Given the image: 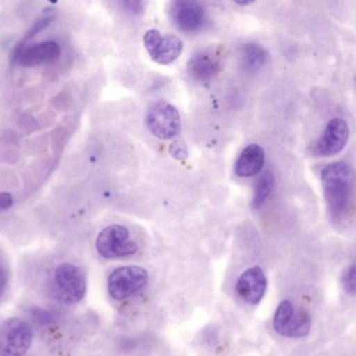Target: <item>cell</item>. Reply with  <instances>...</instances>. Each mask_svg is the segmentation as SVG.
Listing matches in <instances>:
<instances>
[{"label":"cell","mask_w":356,"mask_h":356,"mask_svg":"<svg viewBox=\"0 0 356 356\" xmlns=\"http://www.w3.org/2000/svg\"><path fill=\"white\" fill-rule=\"evenodd\" d=\"M235 3L239 6H248L252 3L251 1H235Z\"/></svg>","instance_id":"603a6c76"},{"label":"cell","mask_w":356,"mask_h":356,"mask_svg":"<svg viewBox=\"0 0 356 356\" xmlns=\"http://www.w3.org/2000/svg\"><path fill=\"white\" fill-rule=\"evenodd\" d=\"M13 206V197L8 193H0V212L6 211Z\"/></svg>","instance_id":"ffe728a7"},{"label":"cell","mask_w":356,"mask_h":356,"mask_svg":"<svg viewBox=\"0 0 356 356\" xmlns=\"http://www.w3.org/2000/svg\"><path fill=\"white\" fill-rule=\"evenodd\" d=\"M147 281L149 274L145 268L136 266H122L110 275L108 291L114 300L122 301L143 289Z\"/></svg>","instance_id":"8992f818"},{"label":"cell","mask_w":356,"mask_h":356,"mask_svg":"<svg viewBox=\"0 0 356 356\" xmlns=\"http://www.w3.org/2000/svg\"><path fill=\"white\" fill-rule=\"evenodd\" d=\"M122 3L128 11L132 12V13H139L143 10V3L139 1H124Z\"/></svg>","instance_id":"44dd1931"},{"label":"cell","mask_w":356,"mask_h":356,"mask_svg":"<svg viewBox=\"0 0 356 356\" xmlns=\"http://www.w3.org/2000/svg\"><path fill=\"white\" fill-rule=\"evenodd\" d=\"M266 275L259 266H252L239 276L236 282V293L245 303L256 305L260 303L266 295Z\"/></svg>","instance_id":"7c38bea8"},{"label":"cell","mask_w":356,"mask_h":356,"mask_svg":"<svg viewBox=\"0 0 356 356\" xmlns=\"http://www.w3.org/2000/svg\"><path fill=\"white\" fill-rule=\"evenodd\" d=\"M264 151L259 145H248L235 163V174L241 178L256 176L264 168Z\"/></svg>","instance_id":"5bb4252c"},{"label":"cell","mask_w":356,"mask_h":356,"mask_svg":"<svg viewBox=\"0 0 356 356\" xmlns=\"http://www.w3.org/2000/svg\"><path fill=\"white\" fill-rule=\"evenodd\" d=\"M222 70V58L214 49H205L195 54L188 63V74L195 82L208 85L213 82Z\"/></svg>","instance_id":"8fae6325"},{"label":"cell","mask_w":356,"mask_h":356,"mask_svg":"<svg viewBox=\"0 0 356 356\" xmlns=\"http://www.w3.org/2000/svg\"><path fill=\"white\" fill-rule=\"evenodd\" d=\"M145 49L156 63L168 65L182 54L183 43L177 36L163 37L159 31L149 30L143 37Z\"/></svg>","instance_id":"ba28073f"},{"label":"cell","mask_w":356,"mask_h":356,"mask_svg":"<svg viewBox=\"0 0 356 356\" xmlns=\"http://www.w3.org/2000/svg\"><path fill=\"white\" fill-rule=\"evenodd\" d=\"M268 54L261 45L257 43L245 44L241 53L243 66L249 72H257L266 63Z\"/></svg>","instance_id":"9a60e30c"},{"label":"cell","mask_w":356,"mask_h":356,"mask_svg":"<svg viewBox=\"0 0 356 356\" xmlns=\"http://www.w3.org/2000/svg\"><path fill=\"white\" fill-rule=\"evenodd\" d=\"M147 124L152 134L162 140H170L181 132L180 114L168 102H158L152 106L147 115Z\"/></svg>","instance_id":"52a82bcc"},{"label":"cell","mask_w":356,"mask_h":356,"mask_svg":"<svg viewBox=\"0 0 356 356\" xmlns=\"http://www.w3.org/2000/svg\"><path fill=\"white\" fill-rule=\"evenodd\" d=\"M87 283L84 273L76 264L63 262L54 274V293L64 304H76L86 295Z\"/></svg>","instance_id":"7a4b0ae2"},{"label":"cell","mask_w":356,"mask_h":356,"mask_svg":"<svg viewBox=\"0 0 356 356\" xmlns=\"http://www.w3.org/2000/svg\"><path fill=\"white\" fill-rule=\"evenodd\" d=\"M323 191L332 220H341L347 216L354 193V172L345 162L325 166L321 172Z\"/></svg>","instance_id":"6da1fadb"},{"label":"cell","mask_w":356,"mask_h":356,"mask_svg":"<svg viewBox=\"0 0 356 356\" xmlns=\"http://www.w3.org/2000/svg\"><path fill=\"white\" fill-rule=\"evenodd\" d=\"M170 17L175 26L182 32H199L206 22L205 8L191 0L174 1L170 7Z\"/></svg>","instance_id":"30bf717a"},{"label":"cell","mask_w":356,"mask_h":356,"mask_svg":"<svg viewBox=\"0 0 356 356\" xmlns=\"http://www.w3.org/2000/svg\"><path fill=\"white\" fill-rule=\"evenodd\" d=\"M170 153L177 160H186L188 157L186 145L182 141L172 143L170 147Z\"/></svg>","instance_id":"d6986e66"},{"label":"cell","mask_w":356,"mask_h":356,"mask_svg":"<svg viewBox=\"0 0 356 356\" xmlns=\"http://www.w3.org/2000/svg\"><path fill=\"white\" fill-rule=\"evenodd\" d=\"M275 177L270 172H266L256 185L255 193L252 200V208L259 210L266 203L274 187Z\"/></svg>","instance_id":"2e32d148"},{"label":"cell","mask_w":356,"mask_h":356,"mask_svg":"<svg viewBox=\"0 0 356 356\" xmlns=\"http://www.w3.org/2000/svg\"><path fill=\"white\" fill-rule=\"evenodd\" d=\"M61 57V47L56 41H44L26 47L17 57L18 64L33 67L57 61Z\"/></svg>","instance_id":"4fadbf2b"},{"label":"cell","mask_w":356,"mask_h":356,"mask_svg":"<svg viewBox=\"0 0 356 356\" xmlns=\"http://www.w3.org/2000/svg\"><path fill=\"white\" fill-rule=\"evenodd\" d=\"M34 331L26 321L9 318L0 325V356H24L32 346Z\"/></svg>","instance_id":"3957f363"},{"label":"cell","mask_w":356,"mask_h":356,"mask_svg":"<svg viewBox=\"0 0 356 356\" xmlns=\"http://www.w3.org/2000/svg\"><path fill=\"white\" fill-rule=\"evenodd\" d=\"M349 139V127L341 118H333L327 124L322 136L314 143V155L330 157L343 151Z\"/></svg>","instance_id":"9c48e42d"},{"label":"cell","mask_w":356,"mask_h":356,"mask_svg":"<svg viewBox=\"0 0 356 356\" xmlns=\"http://www.w3.org/2000/svg\"><path fill=\"white\" fill-rule=\"evenodd\" d=\"M32 314V318L35 322L40 325H49L57 320V314L51 310L41 309V308H34Z\"/></svg>","instance_id":"ac0fdd59"},{"label":"cell","mask_w":356,"mask_h":356,"mask_svg":"<svg viewBox=\"0 0 356 356\" xmlns=\"http://www.w3.org/2000/svg\"><path fill=\"white\" fill-rule=\"evenodd\" d=\"M273 324L281 337L300 339L310 332L312 316L305 309H296L291 302L284 300L277 307Z\"/></svg>","instance_id":"5b68a950"},{"label":"cell","mask_w":356,"mask_h":356,"mask_svg":"<svg viewBox=\"0 0 356 356\" xmlns=\"http://www.w3.org/2000/svg\"><path fill=\"white\" fill-rule=\"evenodd\" d=\"M341 284L349 295L356 293V270L354 264H350L341 275Z\"/></svg>","instance_id":"e0dca14e"},{"label":"cell","mask_w":356,"mask_h":356,"mask_svg":"<svg viewBox=\"0 0 356 356\" xmlns=\"http://www.w3.org/2000/svg\"><path fill=\"white\" fill-rule=\"evenodd\" d=\"M7 274L3 268H0V297L5 293L6 289H7Z\"/></svg>","instance_id":"7402d4cb"},{"label":"cell","mask_w":356,"mask_h":356,"mask_svg":"<svg viewBox=\"0 0 356 356\" xmlns=\"http://www.w3.org/2000/svg\"><path fill=\"white\" fill-rule=\"evenodd\" d=\"M95 248L106 259L127 257L138 250L136 243L131 239L130 231L122 225H111L103 229L97 236Z\"/></svg>","instance_id":"277c9868"}]
</instances>
